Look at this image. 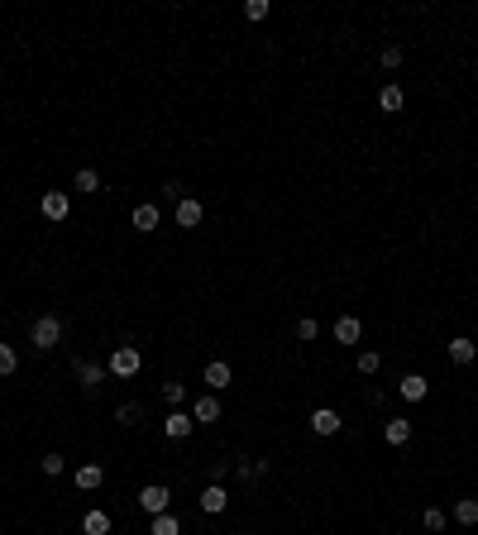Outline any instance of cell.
<instances>
[{
	"label": "cell",
	"instance_id": "cell-1",
	"mask_svg": "<svg viewBox=\"0 0 478 535\" xmlns=\"http://www.w3.org/2000/svg\"><path fill=\"white\" fill-rule=\"evenodd\" d=\"M29 340H34V349H53V345H63V320H58V315H39V320H34L29 325Z\"/></svg>",
	"mask_w": 478,
	"mask_h": 535
},
{
	"label": "cell",
	"instance_id": "cell-2",
	"mask_svg": "<svg viewBox=\"0 0 478 535\" xmlns=\"http://www.w3.org/2000/svg\"><path fill=\"white\" fill-rule=\"evenodd\" d=\"M139 368H143V359H139V349L134 345H120L111 359H106V373H111V378H134Z\"/></svg>",
	"mask_w": 478,
	"mask_h": 535
},
{
	"label": "cell",
	"instance_id": "cell-3",
	"mask_svg": "<svg viewBox=\"0 0 478 535\" xmlns=\"http://www.w3.org/2000/svg\"><path fill=\"white\" fill-rule=\"evenodd\" d=\"M168 502H173V492L163 488V483H148V488L139 492V506L148 511V516H163V511H168Z\"/></svg>",
	"mask_w": 478,
	"mask_h": 535
},
{
	"label": "cell",
	"instance_id": "cell-4",
	"mask_svg": "<svg viewBox=\"0 0 478 535\" xmlns=\"http://www.w3.org/2000/svg\"><path fill=\"white\" fill-rule=\"evenodd\" d=\"M191 430H196L191 411H168V416H163V435H168V440H187Z\"/></svg>",
	"mask_w": 478,
	"mask_h": 535
},
{
	"label": "cell",
	"instance_id": "cell-5",
	"mask_svg": "<svg viewBox=\"0 0 478 535\" xmlns=\"http://www.w3.org/2000/svg\"><path fill=\"white\" fill-rule=\"evenodd\" d=\"M39 210H44V220H67V210H72V201H67V191H44V201H39Z\"/></svg>",
	"mask_w": 478,
	"mask_h": 535
},
{
	"label": "cell",
	"instance_id": "cell-6",
	"mask_svg": "<svg viewBox=\"0 0 478 535\" xmlns=\"http://www.w3.org/2000/svg\"><path fill=\"white\" fill-rule=\"evenodd\" d=\"M72 483H77L81 492H96L101 483H106V469H101V464H81V469L72 473Z\"/></svg>",
	"mask_w": 478,
	"mask_h": 535
},
{
	"label": "cell",
	"instance_id": "cell-7",
	"mask_svg": "<svg viewBox=\"0 0 478 535\" xmlns=\"http://www.w3.org/2000/svg\"><path fill=\"white\" fill-rule=\"evenodd\" d=\"M359 335H364L359 315H340L335 320V345H359Z\"/></svg>",
	"mask_w": 478,
	"mask_h": 535
},
{
	"label": "cell",
	"instance_id": "cell-8",
	"mask_svg": "<svg viewBox=\"0 0 478 535\" xmlns=\"http://www.w3.org/2000/svg\"><path fill=\"white\" fill-rule=\"evenodd\" d=\"M474 359H478V345L469 340V335H454V340H449V363L464 368V363H474Z\"/></svg>",
	"mask_w": 478,
	"mask_h": 535
},
{
	"label": "cell",
	"instance_id": "cell-9",
	"mask_svg": "<svg viewBox=\"0 0 478 535\" xmlns=\"http://www.w3.org/2000/svg\"><path fill=\"white\" fill-rule=\"evenodd\" d=\"M397 392L407 397V402H426V392H430V378H426V373H407Z\"/></svg>",
	"mask_w": 478,
	"mask_h": 535
},
{
	"label": "cell",
	"instance_id": "cell-10",
	"mask_svg": "<svg viewBox=\"0 0 478 535\" xmlns=\"http://www.w3.org/2000/svg\"><path fill=\"white\" fill-rule=\"evenodd\" d=\"M340 411H330V407H316L311 411V430H316V435H335V430H340Z\"/></svg>",
	"mask_w": 478,
	"mask_h": 535
},
{
	"label": "cell",
	"instance_id": "cell-11",
	"mask_svg": "<svg viewBox=\"0 0 478 535\" xmlns=\"http://www.w3.org/2000/svg\"><path fill=\"white\" fill-rule=\"evenodd\" d=\"M225 506H230V492H225L220 483H210V488L201 492V511H210V516H220Z\"/></svg>",
	"mask_w": 478,
	"mask_h": 535
},
{
	"label": "cell",
	"instance_id": "cell-12",
	"mask_svg": "<svg viewBox=\"0 0 478 535\" xmlns=\"http://www.w3.org/2000/svg\"><path fill=\"white\" fill-rule=\"evenodd\" d=\"M191 421H201V425L220 421V402H215V397H196V402H191Z\"/></svg>",
	"mask_w": 478,
	"mask_h": 535
},
{
	"label": "cell",
	"instance_id": "cell-13",
	"mask_svg": "<svg viewBox=\"0 0 478 535\" xmlns=\"http://www.w3.org/2000/svg\"><path fill=\"white\" fill-rule=\"evenodd\" d=\"M378 106H382L387 115H397L402 106H407V96H402V86H397V81H387V86L378 91Z\"/></svg>",
	"mask_w": 478,
	"mask_h": 535
},
{
	"label": "cell",
	"instance_id": "cell-14",
	"mask_svg": "<svg viewBox=\"0 0 478 535\" xmlns=\"http://www.w3.org/2000/svg\"><path fill=\"white\" fill-rule=\"evenodd\" d=\"M382 440H387V444H407V440H412V421L392 416V421L382 425Z\"/></svg>",
	"mask_w": 478,
	"mask_h": 535
},
{
	"label": "cell",
	"instance_id": "cell-15",
	"mask_svg": "<svg viewBox=\"0 0 478 535\" xmlns=\"http://www.w3.org/2000/svg\"><path fill=\"white\" fill-rule=\"evenodd\" d=\"M177 225H182V230H191V225H201V201H191V196H182V201H177Z\"/></svg>",
	"mask_w": 478,
	"mask_h": 535
},
{
	"label": "cell",
	"instance_id": "cell-16",
	"mask_svg": "<svg viewBox=\"0 0 478 535\" xmlns=\"http://www.w3.org/2000/svg\"><path fill=\"white\" fill-rule=\"evenodd\" d=\"M230 378H235V373H230V363H206V387H215V392H220V387H230Z\"/></svg>",
	"mask_w": 478,
	"mask_h": 535
},
{
	"label": "cell",
	"instance_id": "cell-17",
	"mask_svg": "<svg viewBox=\"0 0 478 535\" xmlns=\"http://www.w3.org/2000/svg\"><path fill=\"white\" fill-rule=\"evenodd\" d=\"M81 535H111V516L106 511H86L81 516Z\"/></svg>",
	"mask_w": 478,
	"mask_h": 535
},
{
	"label": "cell",
	"instance_id": "cell-18",
	"mask_svg": "<svg viewBox=\"0 0 478 535\" xmlns=\"http://www.w3.org/2000/svg\"><path fill=\"white\" fill-rule=\"evenodd\" d=\"M158 205H134V230H143V235H148V230H158Z\"/></svg>",
	"mask_w": 478,
	"mask_h": 535
},
{
	"label": "cell",
	"instance_id": "cell-19",
	"mask_svg": "<svg viewBox=\"0 0 478 535\" xmlns=\"http://www.w3.org/2000/svg\"><path fill=\"white\" fill-rule=\"evenodd\" d=\"M77 378H81V387H86V392H96V387H101V378H106V368H101V363H77Z\"/></svg>",
	"mask_w": 478,
	"mask_h": 535
},
{
	"label": "cell",
	"instance_id": "cell-20",
	"mask_svg": "<svg viewBox=\"0 0 478 535\" xmlns=\"http://www.w3.org/2000/svg\"><path fill=\"white\" fill-rule=\"evenodd\" d=\"M454 521H459V526H478V502L474 497H459V502H454Z\"/></svg>",
	"mask_w": 478,
	"mask_h": 535
},
{
	"label": "cell",
	"instance_id": "cell-21",
	"mask_svg": "<svg viewBox=\"0 0 478 535\" xmlns=\"http://www.w3.org/2000/svg\"><path fill=\"white\" fill-rule=\"evenodd\" d=\"M177 531H182V526H177V516H173V511H163V516H153V521H148V535H177Z\"/></svg>",
	"mask_w": 478,
	"mask_h": 535
},
{
	"label": "cell",
	"instance_id": "cell-22",
	"mask_svg": "<svg viewBox=\"0 0 478 535\" xmlns=\"http://www.w3.org/2000/svg\"><path fill=\"white\" fill-rule=\"evenodd\" d=\"M139 416H143L139 402H120V411H115V421L120 425H139Z\"/></svg>",
	"mask_w": 478,
	"mask_h": 535
},
{
	"label": "cell",
	"instance_id": "cell-23",
	"mask_svg": "<svg viewBox=\"0 0 478 535\" xmlns=\"http://www.w3.org/2000/svg\"><path fill=\"white\" fill-rule=\"evenodd\" d=\"M72 187H77V191H101V173H91V168H81V173L72 177Z\"/></svg>",
	"mask_w": 478,
	"mask_h": 535
},
{
	"label": "cell",
	"instance_id": "cell-24",
	"mask_svg": "<svg viewBox=\"0 0 478 535\" xmlns=\"http://www.w3.org/2000/svg\"><path fill=\"white\" fill-rule=\"evenodd\" d=\"M421 521H426V531H445V526H449V516L440 511V506H426V511H421Z\"/></svg>",
	"mask_w": 478,
	"mask_h": 535
},
{
	"label": "cell",
	"instance_id": "cell-25",
	"mask_svg": "<svg viewBox=\"0 0 478 535\" xmlns=\"http://www.w3.org/2000/svg\"><path fill=\"white\" fill-rule=\"evenodd\" d=\"M15 368H19V354H15L10 345H0V378H10Z\"/></svg>",
	"mask_w": 478,
	"mask_h": 535
},
{
	"label": "cell",
	"instance_id": "cell-26",
	"mask_svg": "<svg viewBox=\"0 0 478 535\" xmlns=\"http://www.w3.org/2000/svg\"><path fill=\"white\" fill-rule=\"evenodd\" d=\"M163 402H168V407H182V402H187V387H182V382H168V387H163Z\"/></svg>",
	"mask_w": 478,
	"mask_h": 535
},
{
	"label": "cell",
	"instance_id": "cell-27",
	"mask_svg": "<svg viewBox=\"0 0 478 535\" xmlns=\"http://www.w3.org/2000/svg\"><path fill=\"white\" fill-rule=\"evenodd\" d=\"M378 354H373V349H364V354H359V373H364V378H373V373H378Z\"/></svg>",
	"mask_w": 478,
	"mask_h": 535
},
{
	"label": "cell",
	"instance_id": "cell-28",
	"mask_svg": "<svg viewBox=\"0 0 478 535\" xmlns=\"http://www.w3.org/2000/svg\"><path fill=\"white\" fill-rule=\"evenodd\" d=\"M39 469H44L48 478H58V473H63L67 464H63V454H44V459H39Z\"/></svg>",
	"mask_w": 478,
	"mask_h": 535
},
{
	"label": "cell",
	"instance_id": "cell-29",
	"mask_svg": "<svg viewBox=\"0 0 478 535\" xmlns=\"http://www.w3.org/2000/svg\"><path fill=\"white\" fill-rule=\"evenodd\" d=\"M382 67H387V72H397V67H402V48H397V44L382 48Z\"/></svg>",
	"mask_w": 478,
	"mask_h": 535
},
{
	"label": "cell",
	"instance_id": "cell-30",
	"mask_svg": "<svg viewBox=\"0 0 478 535\" xmlns=\"http://www.w3.org/2000/svg\"><path fill=\"white\" fill-rule=\"evenodd\" d=\"M316 335H320V325L311 320V315H306V320H297V340H316Z\"/></svg>",
	"mask_w": 478,
	"mask_h": 535
},
{
	"label": "cell",
	"instance_id": "cell-31",
	"mask_svg": "<svg viewBox=\"0 0 478 535\" xmlns=\"http://www.w3.org/2000/svg\"><path fill=\"white\" fill-rule=\"evenodd\" d=\"M244 15H249V19H263V15H268V0H249V5H244Z\"/></svg>",
	"mask_w": 478,
	"mask_h": 535
},
{
	"label": "cell",
	"instance_id": "cell-32",
	"mask_svg": "<svg viewBox=\"0 0 478 535\" xmlns=\"http://www.w3.org/2000/svg\"><path fill=\"white\" fill-rule=\"evenodd\" d=\"M163 196H168V201H182V182L168 177V182H163Z\"/></svg>",
	"mask_w": 478,
	"mask_h": 535
},
{
	"label": "cell",
	"instance_id": "cell-33",
	"mask_svg": "<svg viewBox=\"0 0 478 535\" xmlns=\"http://www.w3.org/2000/svg\"><path fill=\"white\" fill-rule=\"evenodd\" d=\"M235 535H239V531H235Z\"/></svg>",
	"mask_w": 478,
	"mask_h": 535
}]
</instances>
